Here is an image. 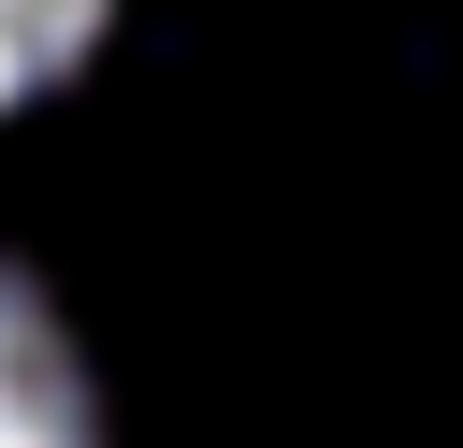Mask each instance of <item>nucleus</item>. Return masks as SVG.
<instances>
[{
  "label": "nucleus",
  "mask_w": 463,
  "mask_h": 448,
  "mask_svg": "<svg viewBox=\"0 0 463 448\" xmlns=\"http://www.w3.org/2000/svg\"><path fill=\"white\" fill-rule=\"evenodd\" d=\"M0 448H101L72 347H58V318H43L14 275H0Z\"/></svg>",
  "instance_id": "1"
},
{
  "label": "nucleus",
  "mask_w": 463,
  "mask_h": 448,
  "mask_svg": "<svg viewBox=\"0 0 463 448\" xmlns=\"http://www.w3.org/2000/svg\"><path fill=\"white\" fill-rule=\"evenodd\" d=\"M101 29V0H0V101H29L43 72H72Z\"/></svg>",
  "instance_id": "2"
}]
</instances>
